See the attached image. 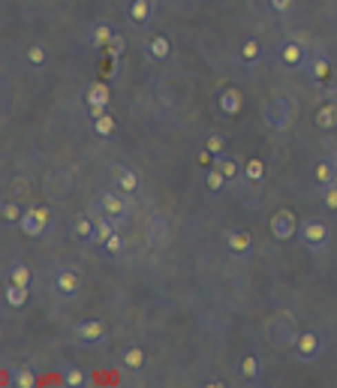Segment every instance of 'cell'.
<instances>
[{"mask_svg":"<svg viewBox=\"0 0 337 388\" xmlns=\"http://www.w3.org/2000/svg\"><path fill=\"white\" fill-rule=\"evenodd\" d=\"M238 61H241L244 67H259V61H262V43H259L256 37L241 39V45H238Z\"/></svg>","mask_w":337,"mask_h":388,"instance_id":"ffe728a7","label":"cell"},{"mask_svg":"<svg viewBox=\"0 0 337 388\" xmlns=\"http://www.w3.org/2000/svg\"><path fill=\"white\" fill-rule=\"evenodd\" d=\"M124 48H127L124 37H121V34H114V37L109 39V45H105V54H109L112 61H114V57H121V54H124Z\"/></svg>","mask_w":337,"mask_h":388,"instance_id":"f35d334b","label":"cell"},{"mask_svg":"<svg viewBox=\"0 0 337 388\" xmlns=\"http://www.w3.org/2000/svg\"><path fill=\"white\" fill-rule=\"evenodd\" d=\"M45 196L52 205H63L70 202L72 190H76V175H72V169H52V175H45Z\"/></svg>","mask_w":337,"mask_h":388,"instance_id":"277c9868","label":"cell"},{"mask_svg":"<svg viewBox=\"0 0 337 388\" xmlns=\"http://www.w3.org/2000/svg\"><path fill=\"white\" fill-rule=\"evenodd\" d=\"M241 105H244L241 90H235V88L220 90V100H217V109H220V114H226V118H235V114L241 112Z\"/></svg>","mask_w":337,"mask_h":388,"instance_id":"44dd1931","label":"cell"},{"mask_svg":"<svg viewBox=\"0 0 337 388\" xmlns=\"http://www.w3.org/2000/svg\"><path fill=\"white\" fill-rule=\"evenodd\" d=\"M196 160H199L202 166H214V154H211V151H208V147H205V145H202V151L196 154Z\"/></svg>","mask_w":337,"mask_h":388,"instance_id":"7bdbcfd3","label":"cell"},{"mask_svg":"<svg viewBox=\"0 0 337 388\" xmlns=\"http://www.w3.org/2000/svg\"><path fill=\"white\" fill-rule=\"evenodd\" d=\"M24 63H28L30 70H43L48 63V48L43 43H34L28 52H24Z\"/></svg>","mask_w":337,"mask_h":388,"instance_id":"f1b7e54d","label":"cell"},{"mask_svg":"<svg viewBox=\"0 0 337 388\" xmlns=\"http://www.w3.org/2000/svg\"><path fill=\"white\" fill-rule=\"evenodd\" d=\"M214 166L223 172L229 184H238V181H241V175H244V166H241L238 160H232L229 154H217V156H214Z\"/></svg>","mask_w":337,"mask_h":388,"instance_id":"7402d4cb","label":"cell"},{"mask_svg":"<svg viewBox=\"0 0 337 388\" xmlns=\"http://www.w3.org/2000/svg\"><path fill=\"white\" fill-rule=\"evenodd\" d=\"M292 352H295V358L298 361H314L319 352H323V334L319 331H301L298 334V340H295V346H292Z\"/></svg>","mask_w":337,"mask_h":388,"instance_id":"8fae6325","label":"cell"},{"mask_svg":"<svg viewBox=\"0 0 337 388\" xmlns=\"http://www.w3.org/2000/svg\"><path fill=\"white\" fill-rule=\"evenodd\" d=\"M244 178L253 181V184H259V181L265 178V163H262L259 156H250V160L244 163Z\"/></svg>","mask_w":337,"mask_h":388,"instance_id":"d6a6232c","label":"cell"},{"mask_svg":"<svg viewBox=\"0 0 337 388\" xmlns=\"http://www.w3.org/2000/svg\"><path fill=\"white\" fill-rule=\"evenodd\" d=\"M277 61H280L283 70L289 72H298L304 67V61H307V48H304L301 39H283L280 48H277Z\"/></svg>","mask_w":337,"mask_h":388,"instance_id":"52a82bcc","label":"cell"},{"mask_svg":"<svg viewBox=\"0 0 337 388\" xmlns=\"http://www.w3.org/2000/svg\"><path fill=\"white\" fill-rule=\"evenodd\" d=\"M21 217H24V208H21V205L15 202V199H6V202H3V220H6V223H19Z\"/></svg>","mask_w":337,"mask_h":388,"instance_id":"d590c367","label":"cell"},{"mask_svg":"<svg viewBox=\"0 0 337 388\" xmlns=\"http://www.w3.org/2000/svg\"><path fill=\"white\" fill-rule=\"evenodd\" d=\"M63 385L67 388H81V385H88V374L81 367H67L63 370Z\"/></svg>","mask_w":337,"mask_h":388,"instance_id":"e575fe53","label":"cell"},{"mask_svg":"<svg viewBox=\"0 0 337 388\" xmlns=\"http://www.w3.org/2000/svg\"><path fill=\"white\" fill-rule=\"evenodd\" d=\"M331 163H334V166H337V154H334V156H331Z\"/></svg>","mask_w":337,"mask_h":388,"instance_id":"f6af8a7d","label":"cell"},{"mask_svg":"<svg viewBox=\"0 0 337 388\" xmlns=\"http://www.w3.org/2000/svg\"><path fill=\"white\" fill-rule=\"evenodd\" d=\"M271 10H274L277 15H289L295 10V0H268Z\"/></svg>","mask_w":337,"mask_h":388,"instance_id":"b9f144b4","label":"cell"},{"mask_svg":"<svg viewBox=\"0 0 337 388\" xmlns=\"http://www.w3.org/2000/svg\"><path fill=\"white\" fill-rule=\"evenodd\" d=\"M30 190V181L28 178H12L10 187H6V193H10V199H19V196H24Z\"/></svg>","mask_w":337,"mask_h":388,"instance_id":"8d00e7d4","label":"cell"},{"mask_svg":"<svg viewBox=\"0 0 337 388\" xmlns=\"http://www.w3.org/2000/svg\"><path fill=\"white\" fill-rule=\"evenodd\" d=\"M48 223H52V211L43 208V205H37V208H28L24 211V217L19 220L21 232L30 235V238H39L48 229Z\"/></svg>","mask_w":337,"mask_h":388,"instance_id":"30bf717a","label":"cell"},{"mask_svg":"<svg viewBox=\"0 0 337 388\" xmlns=\"http://www.w3.org/2000/svg\"><path fill=\"white\" fill-rule=\"evenodd\" d=\"M145 358H147V355H145L142 346H127L124 355H121L124 367H127V370H133V374H136V370H142V367H145Z\"/></svg>","mask_w":337,"mask_h":388,"instance_id":"4dcf8cb0","label":"cell"},{"mask_svg":"<svg viewBox=\"0 0 337 388\" xmlns=\"http://www.w3.org/2000/svg\"><path fill=\"white\" fill-rule=\"evenodd\" d=\"M112 37H114L112 21H109V19H100V21L94 24V34H90V45H94V48H105Z\"/></svg>","mask_w":337,"mask_h":388,"instance_id":"484cf974","label":"cell"},{"mask_svg":"<svg viewBox=\"0 0 337 388\" xmlns=\"http://www.w3.org/2000/svg\"><path fill=\"white\" fill-rule=\"evenodd\" d=\"M314 121H316V127H319V130H325V133H328V130H334V127H337V103L319 105Z\"/></svg>","mask_w":337,"mask_h":388,"instance_id":"4316f807","label":"cell"},{"mask_svg":"<svg viewBox=\"0 0 337 388\" xmlns=\"http://www.w3.org/2000/svg\"><path fill=\"white\" fill-rule=\"evenodd\" d=\"M226 184H229V181H226V175L217 166H211L208 172H205V190H208L211 196H220L226 190Z\"/></svg>","mask_w":337,"mask_h":388,"instance_id":"f546056e","label":"cell"},{"mask_svg":"<svg viewBox=\"0 0 337 388\" xmlns=\"http://www.w3.org/2000/svg\"><path fill=\"white\" fill-rule=\"evenodd\" d=\"M12 388H37V376L30 367H15L12 374Z\"/></svg>","mask_w":337,"mask_h":388,"instance_id":"836d02e7","label":"cell"},{"mask_svg":"<svg viewBox=\"0 0 337 388\" xmlns=\"http://www.w3.org/2000/svg\"><path fill=\"white\" fill-rule=\"evenodd\" d=\"M72 337L79 346H100L105 340V325L100 319H81L72 325Z\"/></svg>","mask_w":337,"mask_h":388,"instance_id":"9c48e42d","label":"cell"},{"mask_svg":"<svg viewBox=\"0 0 337 388\" xmlns=\"http://www.w3.org/2000/svg\"><path fill=\"white\" fill-rule=\"evenodd\" d=\"M310 79H314L316 88H325L328 81L334 79V70H331V63H328L325 52H316L314 54V61H310Z\"/></svg>","mask_w":337,"mask_h":388,"instance_id":"2e32d148","label":"cell"},{"mask_svg":"<svg viewBox=\"0 0 337 388\" xmlns=\"http://www.w3.org/2000/svg\"><path fill=\"white\" fill-rule=\"evenodd\" d=\"M226 250L232 256H250L253 253V235L244 232V229H232V232L226 235Z\"/></svg>","mask_w":337,"mask_h":388,"instance_id":"9a60e30c","label":"cell"},{"mask_svg":"<svg viewBox=\"0 0 337 388\" xmlns=\"http://www.w3.org/2000/svg\"><path fill=\"white\" fill-rule=\"evenodd\" d=\"M6 277H10L12 283L28 286V289H30V283H34V271H30V265H28V262H12V265H10V271H6Z\"/></svg>","mask_w":337,"mask_h":388,"instance_id":"83f0119b","label":"cell"},{"mask_svg":"<svg viewBox=\"0 0 337 388\" xmlns=\"http://www.w3.org/2000/svg\"><path fill=\"white\" fill-rule=\"evenodd\" d=\"M70 229H72V238H76V241H85V244L96 241V220L90 217V214H76Z\"/></svg>","mask_w":337,"mask_h":388,"instance_id":"5bb4252c","label":"cell"},{"mask_svg":"<svg viewBox=\"0 0 337 388\" xmlns=\"http://www.w3.org/2000/svg\"><path fill=\"white\" fill-rule=\"evenodd\" d=\"M205 147H208V151L217 156V154H223V147H226V139L220 136V133H211L208 139H205Z\"/></svg>","mask_w":337,"mask_h":388,"instance_id":"ab89813d","label":"cell"},{"mask_svg":"<svg viewBox=\"0 0 337 388\" xmlns=\"http://www.w3.org/2000/svg\"><path fill=\"white\" fill-rule=\"evenodd\" d=\"M238 379H244V382H250V385L262 382V367H259L256 355H241V358H238Z\"/></svg>","mask_w":337,"mask_h":388,"instance_id":"d6986e66","label":"cell"},{"mask_svg":"<svg viewBox=\"0 0 337 388\" xmlns=\"http://www.w3.org/2000/svg\"><path fill=\"white\" fill-rule=\"evenodd\" d=\"M226 382H223V379H208V382H205V388H223Z\"/></svg>","mask_w":337,"mask_h":388,"instance_id":"ee69618b","label":"cell"},{"mask_svg":"<svg viewBox=\"0 0 337 388\" xmlns=\"http://www.w3.org/2000/svg\"><path fill=\"white\" fill-rule=\"evenodd\" d=\"M109 100H112V94H109V85L105 81H94L90 85V90H88V105H90V114H103L105 112V105H109Z\"/></svg>","mask_w":337,"mask_h":388,"instance_id":"e0dca14e","label":"cell"},{"mask_svg":"<svg viewBox=\"0 0 337 388\" xmlns=\"http://www.w3.org/2000/svg\"><path fill=\"white\" fill-rule=\"evenodd\" d=\"M169 235H172V223L169 217H163V214H151L145 223V241L151 244V247H163L169 241Z\"/></svg>","mask_w":337,"mask_h":388,"instance_id":"7c38bea8","label":"cell"},{"mask_svg":"<svg viewBox=\"0 0 337 388\" xmlns=\"http://www.w3.org/2000/svg\"><path fill=\"white\" fill-rule=\"evenodd\" d=\"M298 226L301 223H298V217H295V211H289V208L274 211V217H271V223H268L274 241H292V238L298 235Z\"/></svg>","mask_w":337,"mask_h":388,"instance_id":"8992f818","label":"cell"},{"mask_svg":"<svg viewBox=\"0 0 337 388\" xmlns=\"http://www.w3.org/2000/svg\"><path fill=\"white\" fill-rule=\"evenodd\" d=\"M127 193H121L118 187L114 190H105V193H100L96 196V202H100V211L105 214L109 220H114V223H121L130 214V205H127V199H124Z\"/></svg>","mask_w":337,"mask_h":388,"instance_id":"ba28073f","label":"cell"},{"mask_svg":"<svg viewBox=\"0 0 337 388\" xmlns=\"http://www.w3.org/2000/svg\"><path fill=\"white\" fill-rule=\"evenodd\" d=\"M30 298V289L28 286H19V283H12V280H6V289H3V301H6V307H12V310H19L24 307Z\"/></svg>","mask_w":337,"mask_h":388,"instance_id":"cb8c5ba5","label":"cell"},{"mask_svg":"<svg viewBox=\"0 0 337 388\" xmlns=\"http://www.w3.org/2000/svg\"><path fill=\"white\" fill-rule=\"evenodd\" d=\"M127 15H130V21H133L136 28H147L151 19H154V3H151V0H133Z\"/></svg>","mask_w":337,"mask_h":388,"instance_id":"603a6c76","label":"cell"},{"mask_svg":"<svg viewBox=\"0 0 337 388\" xmlns=\"http://www.w3.org/2000/svg\"><path fill=\"white\" fill-rule=\"evenodd\" d=\"M298 241L304 244V250H310V253H323L328 241H331V229H328V223L325 220H319V217H307L298 226Z\"/></svg>","mask_w":337,"mask_h":388,"instance_id":"3957f363","label":"cell"},{"mask_svg":"<svg viewBox=\"0 0 337 388\" xmlns=\"http://www.w3.org/2000/svg\"><path fill=\"white\" fill-rule=\"evenodd\" d=\"M112 184L121 190V193H139V187H142V178H139L136 169L130 166H121V163H114L112 166Z\"/></svg>","mask_w":337,"mask_h":388,"instance_id":"4fadbf2b","label":"cell"},{"mask_svg":"<svg viewBox=\"0 0 337 388\" xmlns=\"http://www.w3.org/2000/svg\"><path fill=\"white\" fill-rule=\"evenodd\" d=\"M147 57H154V61H169V54H172V43H169V37L166 34H154V37H147Z\"/></svg>","mask_w":337,"mask_h":388,"instance_id":"d4e9b609","label":"cell"},{"mask_svg":"<svg viewBox=\"0 0 337 388\" xmlns=\"http://www.w3.org/2000/svg\"><path fill=\"white\" fill-rule=\"evenodd\" d=\"M52 289L61 301H76L81 295V277L70 268H57L52 277Z\"/></svg>","mask_w":337,"mask_h":388,"instance_id":"5b68a950","label":"cell"},{"mask_svg":"<svg viewBox=\"0 0 337 388\" xmlns=\"http://www.w3.org/2000/svg\"><path fill=\"white\" fill-rule=\"evenodd\" d=\"M298 319L292 316L289 310H277L271 313L268 322H265V337H268V346L277 352H286L292 349L295 340H298Z\"/></svg>","mask_w":337,"mask_h":388,"instance_id":"6da1fadb","label":"cell"},{"mask_svg":"<svg viewBox=\"0 0 337 388\" xmlns=\"http://www.w3.org/2000/svg\"><path fill=\"white\" fill-rule=\"evenodd\" d=\"M114 130H118V123H114L112 114L103 112V114H96V118H94V133L100 136V139H112Z\"/></svg>","mask_w":337,"mask_h":388,"instance_id":"1f68e13d","label":"cell"},{"mask_svg":"<svg viewBox=\"0 0 337 388\" xmlns=\"http://www.w3.org/2000/svg\"><path fill=\"white\" fill-rule=\"evenodd\" d=\"M310 178H314V184L323 190V187H331L337 184V166L331 160H316L314 169H310Z\"/></svg>","mask_w":337,"mask_h":388,"instance_id":"ac0fdd59","label":"cell"},{"mask_svg":"<svg viewBox=\"0 0 337 388\" xmlns=\"http://www.w3.org/2000/svg\"><path fill=\"white\" fill-rule=\"evenodd\" d=\"M295 103L286 94H271L265 103H262V123L271 130V133H286V130L295 123Z\"/></svg>","mask_w":337,"mask_h":388,"instance_id":"7a4b0ae2","label":"cell"},{"mask_svg":"<svg viewBox=\"0 0 337 388\" xmlns=\"http://www.w3.org/2000/svg\"><path fill=\"white\" fill-rule=\"evenodd\" d=\"M323 202H325L328 211H337V184L323 187Z\"/></svg>","mask_w":337,"mask_h":388,"instance_id":"60d3db41","label":"cell"},{"mask_svg":"<svg viewBox=\"0 0 337 388\" xmlns=\"http://www.w3.org/2000/svg\"><path fill=\"white\" fill-rule=\"evenodd\" d=\"M103 247H105V253H109V256H121V253H124V247H127V241H124V235H121V232H114Z\"/></svg>","mask_w":337,"mask_h":388,"instance_id":"74e56055","label":"cell"}]
</instances>
